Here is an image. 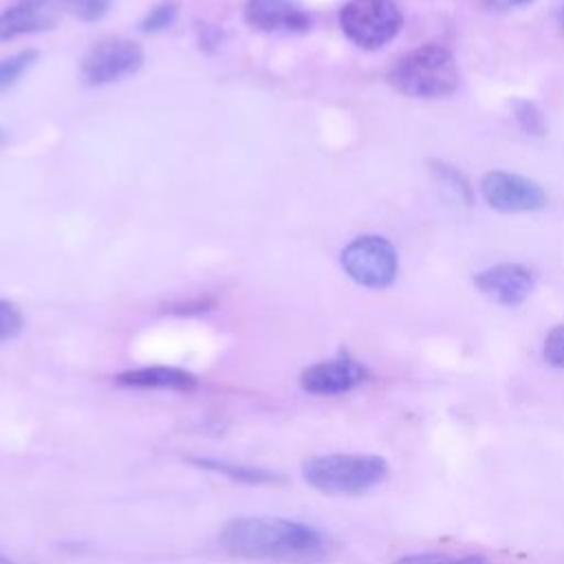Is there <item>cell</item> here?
<instances>
[{
    "mask_svg": "<svg viewBox=\"0 0 564 564\" xmlns=\"http://www.w3.org/2000/svg\"><path fill=\"white\" fill-rule=\"evenodd\" d=\"M220 546L234 557L302 562L326 551L324 535L304 522L267 516H245L229 520L218 535Z\"/></svg>",
    "mask_w": 564,
    "mask_h": 564,
    "instance_id": "1",
    "label": "cell"
},
{
    "mask_svg": "<svg viewBox=\"0 0 564 564\" xmlns=\"http://www.w3.org/2000/svg\"><path fill=\"white\" fill-rule=\"evenodd\" d=\"M388 82L405 97L438 99L456 90L458 66L449 48L430 42L401 55L392 64Z\"/></svg>",
    "mask_w": 564,
    "mask_h": 564,
    "instance_id": "2",
    "label": "cell"
},
{
    "mask_svg": "<svg viewBox=\"0 0 564 564\" xmlns=\"http://www.w3.org/2000/svg\"><path fill=\"white\" fill-rule=\"evenodd\" d=\"M304 480L330 496H352L386 480L388 463L377 454H319L302 463Z\"/></svg>",
    "mask_w": 564,
    "mask_h": 564,
    "instance_id": "3",
    "label": "cell"
},
{
    "mask_svg": "<svg viewBox=\"0 0 564 564\" xmlns=\"http://www.w3.org/2000/svg\"><path fill=\"white\" fill-rule=\"evenodd\" d=\"M403 15L394 0H350L339 11L344 35L366 51L388 44L399 33Z\"/></svg>",
    "mask_w": 564,
    "mask_h": 564,
    "instance_id": "4",
    "label": "cell"
},
{
    "mask_svg": "<svg viewBox=\"0 0 564 564\" xmlns=\"http://www.w3.org/2000/svg\"><path fill=\"white\" fill-rule=\"evenodd\" d=\"M341 267L357 284L386 289L397 275V251L381 236H361L341 251Z\"/></svg>",
    "mask_w": 564,
    "mask_h": 564,
    "instance_id": "5",
    "label": "cell"
},
{
    "mask_svg": "<svg viewBox=\"0 0 564 564\" xmlns=\"http://www.w3.org/2000/svg\"><path fill=\"white\" fill-rule=\"evenodd\" d=\"M141 64L143 51L137 42L126 37H110L95 44L86 53L82 62V77L90 86H104L137 73Z\"/></svg>",
    "mask_w": 564,
    "mask_h": 564,
    "instance_id": "6",
    "label": "cell"
},
{
    "mask_svg": "<svg viewBox=\"0 0 564 564\" xmlns=\"http://www.w3.org/2000/svg\"><path fill=\"white\" fill-rule=\"evenodd\" d=\"M480 194L491 209L502 214L535 212L546 205V194L535 181L502 170H494L482 176Z\"/></svg>",
    "mask_w": 564,
    "mask_h": 564,
    "instance_id": "7",
    "label": "cell"
},
{
    "mask_svg": "<svg viewBox=\"0 0 564 564\" xmlns=\"http://www.w3.org/2000/svg\"><path fill=\"white\" fill-rule=\"evenodd\" d=\"M368 379V368L350 357L326 359L300 375V386L317 397H335L355 390Z\"/></svg>",
    "mask_w": 564,
    "mask_h": 564,
    "instance_id": "8",
    "label": "cell"
},
{
    "mask_svg": "<svg viewBox=\"0 0 564 564\" xmlns=\"http://www.w3.org/2000/svg\"><path fill=\"white\" fill-rule=\"evenodd\" d=\"M474 284L482 295H487L496 304L518 306L531 295L535 280L527 267L516 262H505L476 273Z\"/></svg>",
    "mask_w": 564,
    "mask_h": 564,
    "instance_id": "9",
    "label": "cell"
},
{
    "mask_svg": "<svg viewBox=\"0 0 564 564\" xmlns=\"http://www.w3.org/2000/svg\"><path fill=\"white\" fill-rule=\"evenodd\" d=\"M59 15L62 7L57 0H15L0 13V40L53 29L59 22Z\"/></svg>",
    "mask_w": 564,
    "mask_h": 564,
    "instance_id": "10",
    "label": "cell"
},
{
    "mask_svg": "<svg viewBox=\"0 0 564 564\" xmlns=\"http://www.w3.org/2000/svg\"><path fill=\"white\" fill-rule=\"evenodd\" d=\"M245 20L260 31L308 29V15L293 0H247Z\"/></svg>",
    "mask_w": 564,
    "mask_h": 564,
    "instance_id": "11",
    "label": "cell"
},
{
    "mask_svg": "<svg viewBox=\"0 0 564 564\" xmlns=\"http://www.w3.org/2000/svg\"><path fill=\"white\" fill-rule=\"evenodd\" d=\"M117 383L123 388H141V390H178L187 392L198 386L196 377L187 370L172 366H145L132 368L117 375Z\"/></svg>",
    "mask_w": 564,
    "mask_h": 564,
    "instance_id": "12",
    "label": "cell"
},
{
    "mask_svg": "<svg viewBox=\"0 0 564 564\" xmlns=\"http://www.w3.org/2000/svg\"><path fill=\"white\" fill-rule=\"evenodd\" d=\"M192 463L200 469L216 471L220 476H227L231 480H242V482H275L280 480L278 474L267 471V469H256L247 465H236L229 460H218V458H192Z\"/></svg>",
    "mask_w": 564,
    "mask_h": 564,
    "instance_id": "13",
    "label": "cell"
},
{
    "mask_svg": "<svg viewBox=\"0 0 564 564\" xmlns=\"http://www.w3.org/2000/svg\"><path fill=\"white\" fill-rule=\"evenodd\" d=\"M37 59L35 51H22L18 55H11L7 59H0V93L7 90L18 82L22 73H26Z\"/></svg>",
    "mask_w": 564,
    "mask_h": 564,
    "instance_id": "14",
    "label": "cell"
},
{
    "mask_svg": "<svg viewBox=\"0 0 564 564\" xmlns=\"http://www.w3.org/2000/svg\"><path fill=\"white\" fill-rule=\"evenodd\" d=\"M434 172H436L438 181L452 192V196H454L458 203H465V205L471 203V192H469L465 178H463L456 170H452V167L445 165V163H436Z\"/></svg>",
    "mask_w": 564,
    "mask_h": 564,
    "instance_id": "15",
    "label": "cell"
},
{
    "mask_svg": "<svg viewBox=\"0 0 564 564\" xmlns=\"http://www.w3.org/2000/svg\"><path fill=\"white\" fill-rule=\"evenodd\" d=\"M542 355L553 368H564V324H557L546 333Z\"/></svg>",
    "mask_w": 564,
    "mask_h": 564,
    "instance_id": "16",
    "label": "cell"
},
{
    "mask_svg": "<svg viewBox=\"0 0 564 564\" xmlns=\"http://www.w3.org/2000/svg\"><path fill=\"white\" fill-rule=\"evenodd\" d=\"M62 2L73 15L86 22L99 20L110 7V0H62Z\"/></svg>",
    "mask_w": 564,
    "mask_h": 564,
    "instance_id": "17",
    "label": "cell"
},
{
    "mask_svg": "<svg viewBox=\"0 0 564 564\" xmlns=\"http://www.w3.org/2000/svg\"><path fill=\"white\" fill-rule=\"evenodd\" d=\"M516 117H518L520 126L527 132H533V134H542L544 132V117H542V112L531 101H518L516 104Z\"/></svg>",
    "mask_w": 564,
    "mask_h": 564,
    "instance_id": "18",
    "label": "cell"
},
{
    "mask_svg": "<svg viewBox=\"0 0 564 564\" xmlns=\"http://www.w3.org/2000/svg\"><path fill=\"white\" fill-rule=\"evenodd\" d=\"M22 328V315L11 302H0V341L15 337Z\"/></svg>",
    "mask_w": 564,
    "mask_h": 564,
    "instance_id": "19",
    "label": "cell"
},
{
    "mask_svg": "<svg viewBox=\"0 0 564 564\" xmlns=\"http://www.w3.org/2000/svg\"><path fill=\"white\" fill-rule=\"evenodd\" d=\"M176 20V9L174 4H161L156 9H152L145 20H143V31H163V29H170Z\"/></svg>",
    "mask_w": 564,
    "mask_h": 564,
    "instance_id": "20",
    "label": "cell"
},
{
    "mask_svg": "<svg viewBox=\"0 0 564 564\" xmlns=\"http://www.w3.org/2000/svg\"><path fill=\"white\" fill-rule=\"evenodd\" d=\"M394 564H456V557H449L445 553H412Z\"/></svg>",
    "mask_w": 564,
    "mask_h": 564,
    "instance_id": "21",
    "label": "cell"
},
{
    "mask_svg": "<svg viewBox=\"0 0 564 564\" xmlns=\"http://www.w3.org/2000/svg\"><path fill=\"white\" fill-rule=\"evenodd\" d=\"M480 4L489 7V9H498V11H507V9H518L524 4H531L533 0H478Z\"/></svg>",
    "mask_w": 564,
    "mask_h": 564,
    "instance_id": "22",
    "label": "cell"
},
{
    "mask_svg": "<svg viewBox=\"0 0 564 564\" xmlns=\"http://www.w3.org/2000/svg\"><path fill=\"white\" fill-rule=\"evenodd\" d=\"M456 564H489L482 555H463V557H456Z\"/></svg>",
    "mask_w": 564,
    "mask_h": 564,
    "instance_id": "23",
    "label": "cell"
},
{
    "mask_svg": "<svg viewBox=\"0 0 564 564\" xmlns=\"http://www.w3.org/2000/svg\"><path fill=\"white\" fill-rule=\"evenodd\" d=\"M557 24H560V29H562V33H564V7L560 9V15H557Z\"/></svg>",
    "mask_w": 564,
    "mask_h": 564,
    "instance_id": "24",
    "label": "cell"
},
{
    "mask_svg": "<svg viewBox=\"0 0 564 564\" xmlns=\"http://www.w3.org/2000/svg\"><path fill=\"white\" fill-rule=\"evenodd\" d=\"M0 564H13V562H11V560H7V557H2V555H0Z\"/></svg>",
    "mask_w": 564,
    "mask_h": 564,
    "instance_id": "25",
    "label": "cell"
},
{
    "mask_svg": "<svg viewBox=\"0 0 564 564\" xmlns=\"http://www.w3.org/2000/svg\"><path fill=\"white\" fill-rule=\"evenodd\" d=\"M0 141H2V134H0Z\"/></svg>",
    "mask_w": 564,
    "mask_h": 564,
    "instance_id": "26",
    "label": "cell"
}]
</instances>
